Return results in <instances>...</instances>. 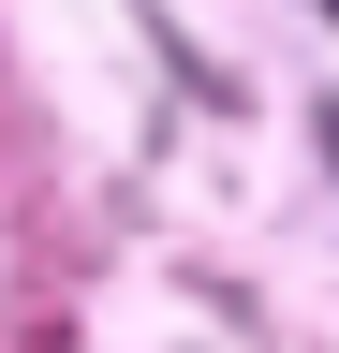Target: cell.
<instances>
[{
  "label": "cell",
  "instance_id": "1",
  "mask_svg": "<svg viewBox=\"0 0 339 353\" xmlns=\"http://www.w3.org/2000/svg\"><path fill=\"white\" fill-rule=\"evenodd\" d=\"M325 162H339V118H325Z\"/></svg>",
  "mask_w": 339,
  "mask_h": 353
}]
</instances>
